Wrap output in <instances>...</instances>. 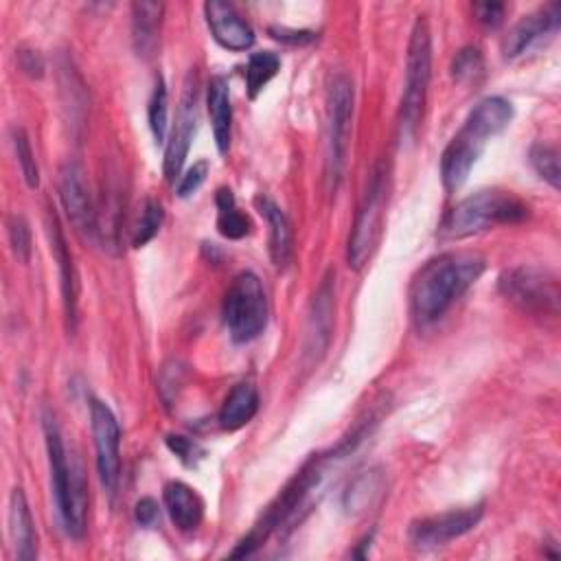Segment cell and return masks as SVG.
Wrapping results in <instances>:
<instances>
[{"label":"cell","instance_id":"8992f818","mask_svg":"<svg viewBox=\"0 0 561 561\" xmlns=\"http://www.w3.org/2000/svg\"><path fill=\"white\" fill-rule=\"evenodd\" d=\"M221 316L230 337L239 344L259 337L267 324V298L263 285L254 272H239L226 296Z\"/></svg>","mask_w":561,"mask_h":561},{"label":"cell","instance_id":"2e32d148","mask_svg":"<svg viewBox=\"0 0 561 561\" xmlns=\"http://www.w3.org/2000/svg\"><path fill=\"white\" fill-rule=\"evenodd\" d=\"M48 239H50V252L53 259L59 265V276H61V294H64V309H66V318L70 329H75V320H77V272L72 265V254L66 245L64 232L59 228V219L53 213V208L48 210Z\"/></svg>","mask_w":561,"mask_h":561},{"label":"cell","instance_id":"1f68e13d","mask_svg":"<svg viewBox=\"0 0 561 561\" xmlns=\"http://www.w3.org/2000/svg\"><path fill=\"white\" fill-rule=\"evenodd\" d=\"M206 175H208V162H206V160L193 162V164L180 175V182H178V186H175L178 197H191V195L206 182Z\"/></svg>","mask_w":561,"mask_h":561},{"label":"cell","instance_id":"ac0fdd59","mask_svg":"<svg viewBox=\"0 0 561 561\" xmlns=\"http://www.w3.org/2000/svg\"><path fill=\"white\" fill-rule=\"evenodd\" d=\"M162 500H164L167 513L178 530L191 533L202 524L204 502L195 493V489H191L188 484H184L180 480L167 482L164 491H162Z\"/></svg>","mask_w":561,"mask_h":561},{"label":"cell","instance_id":"e0dca14e","mask_svg":"<svg viewBox=\"0 0 561 561\" xmlns=\"http://www.w3.org/2000/svg\"><path fill=\"white\" fill-rule=\"evenodd\" d=\"M9 535L18 561H33L37 557V533L22 489H13L9 497Z\"/></svg>","mask_w":561,"mask_h":561},{"label":"cell","instance_id":"4dcf8cb0","mask_svg":"<svg viewBox=\"0 0 561 561\" xmlns=\"http://www.w3.org/2000/svg\"><path fill=\"white\" fill-rule=\"evenodd\" d=\"M7 232H9V243L13 254L20 261H28L31 256V228L28 221L22 215H11L7 221Z\"/></svg>","mask_w":561,"mask_h":561},{"label":"cell","instance_id":"e575fe53","mask_svg":"<svg viewBox=\"0 0 561 561\" xmlns=\"http://www.w3.org/2000/svg\"><path fill=\"white\" fill-rule=\"evenodd\" d=\"M18 64H20L24 75H28L33 79H42L44 77V59H42V55L37 50L20 48L18 50Z\"/></svg>","mask_w":561,"mask_h":561},{"label":"cell","instance_id":"ba28073f","mask_svg":"<svg viewBox=\"0 0 561 561\" xmlns=\"http://www.w3.org/2000/svg\"><path fill=\"white\" fill-rule=\"evenodd\" d=\"M500 291L524 311H557L559 283L541 267H517L500 278Z\"/></svg>","mask_w":561,"mask_h":561},{"label":"cell","instance_id":"d6986e66","mask_svg":"<svg viewBox=\"0 0 561 561\" xmlns=\"http://www.w3.org/2000/svg\"><path fill=\"white\" fill-rule=\"evenodd\" d=\"M164 4L162 2H134L131 4V42L134 50L142 59H151L160 42Z\"/></svg>","mask_w":561,"mask_h":561},{"label":"cell","instance_id":"8d00e7d4","mask_svg":"<svg viewBox=\"0 0 561 561\" xmlns=\"http://www.w3.org/2000/svg\"><path fill=\"white\" fill-rule=\"evenodd\" d=\"M134 515H136V522L140 526H151L158 519V504H156V500H151V497L138 500L136 508H134Z\"/></svg>","mask_w":561,"mask_h":561},{"label":"cell","instance_id":"ffe728a7","mask_svg":"<svg viewBox=\"0 0 561 561\" xmlns=\"http://www.w3.org/2000/svg\"><path fill=\"white\" fill-rule=\"evenodd\" d=\"M256 208L270 226V256L278 270H285L294 254V232L287 215L270 197H256Z\"/></svg>","mask_w":561,"mask_h":561},{"label":"cell","instance_id":"cb8c5ba5","mask_svg":"<svg viewBox=\"0 0 561 561\" xmlns=\"http://www.w3.org/2000/svg\"><path fill=\"white\" fill-rule=\"evenodd\" d=\"M215 204H217V230L221 237L237 241L250 234V219L237 208L234 195L228 186L217 188Z\"/></svg>","mask_w":561,"mask_h":561},{"label":"cell","instance_id":"603a6c76","mask_svg":"<svg viewBox=\"0 0 561 561\" xmlns=\"http://www.w3.org/2000/svg\"><path fill=\"white\" fill-rule=\"evenodd\" d=\"M256 410H259L256 388L250 381H241L224 399V405L219 410V425L228 432L241 430L245 423L252 421Z\"/></svg>","mask_w":561,"mask_h":561},{"label":"cell","instance_id":"3957f363","mask_svg":"<svg viewBox=\"0 0 561 561\" xmlns=\"http://www.w3.org/2000/svg\"><path fill=\"white\" fill-rule=\"evenodd\" d=\"M44 438L57 515L61 519L64 530L70 537L79 539L85 533L88 515V486L81 462L68 456L59 427L50 414H44Z\"/></svg>","mask_w":561,"mask_h":561},{"label":"cell","instance_id":"52a82bcc","mask_svg":"<svg viewBox=\"0 0 561 561\" xmlns=\"http://www.w3.org/2000/svg\"><path fill=\"white\" fill-rule=\"evenodd\" d=\"M386 199H388V173H386V167L379 164L370 175L364 202L357 210V217L348 237L346 259H348V265L355 270L366 265V261L370 259L373 250L379 243Z\"/></svg>","mask_w":561,"mask_h":561},{"label":"cell","instance_id":"f1b7e54d","mask_svg":"<svg viewBox=\"0 0 561 561\" xmlns=\"http://www.w3.org/2000/svg\"><path fill=\"white\" fill-rule=\"evenodd\" d=\"M167 85H164V79L162 77H156V83H153V92H151V99H149V107H147V116H149V129L153 134V140L160 145L164 142V136H167Z\"/></svg>","mask_w":561,"mask_h":561},{"label":"cell","instance_id":"7402d4cb","mask_svg":"<svg viewBox=\"0 0 561 561\" xmlns=\"http://www.w3.org/2000/svg\"><path fill=\"white\" fill-rule=\"evenodd\" d=\"M331 322H333V285H331V278H324L311 302L309 329H307V340H309L307 353L320 355L324 351L331 333Z\"/></svg>","mask_w":561,"mask_h":561},{"label":"cell","instance_id":"277c9868","mask_svg":"<svg viewBox=\"0 0 561 561\" xmlns=\"http://www.w3.org/2000/svg\"><path fill=\"white\" fill-rule=\"evenodd\" d=\"M528 217V204L511 191H478L460 199L443 219L440 234L445 239H465L493 226L519 224Z\"/></svg>","mask_w":561,"mask_h":561},{"label":"cell","instance_id":"836d02e7","mask_svg":"<svg viewBox=\"0 0 561 561\" xmlns=\"http://www.w3.org/2000/svg\"><path fill=\"white\" fill-rule=\"evenodd\" d=\"M473 13H476V20L482 26L495 28L504 20V4H500V2H478V4H473Z\"/></svg>","mask_w":561,"mask_h":561},{"label":"cell","instance_id":"d4e9b609","mask_svg":"<svg viewBox=\"0 0 561 561\" xmlns=\"http://www.w3.org/2000/svg\"><path fill=\"white\" fill-rule=\"evenodd\" d=\"M280 68V57L272 50H261L250 55L248 66H245V88L248 96L256 99V94L270 83V79L278 72Z\"/></svg>","mask_w":561,"mask_h":561},{"label":"cell","instance_id":"9c48e42d","mask_svg":"<svg viewBox=\"0 0 561 561\" xmlns=\"http://www.w3.org/2000/svg\"><path fill=\"white\" fill-rule=\"evenodd\" d=\"M482 504L465 506V508H451L436 515L419 517L408 526V539L419 550H432L438 546H445L469 530L478 526L482 519Z\"/></svg>","mask_w":561,"mask_h":561},{"label":"cell","instance_id":"7c38bea8","mask_svg":"<svg viewBox=\"0 0 561 561\" xmlns=\"http://www.w3.org/2000/svg\"><path fill=\"white\" fill-rule=\"evenodd\" d=\"M353 114V83L346 75H337L329 88V178L337 184L344 167L346 142Z\"/></svg>","mask_w":561,"mask_h":561},{"label":"cell","instance_id":"5bb4252c","mask_svg":"<svg viewBox=\"0 0 561 561\" xmlns=\"http://www.w3.org/2000/svg\"><path fill=\"white\" fill-rule=\"evenodd\" d=\"M561 24V4L550 2L528 15H524L504 37L502 50L506 59H515L524 55L533 44H537L546 35H554Z\"/></svg>","mask_w":561,"mask_h":561},{"label":"cell","instance_id":"4316f807","mask_svg":"<svg viewBox=\"0 0 561 561\" xmlns=\"http://www.w3.org/2000/svg\"><path fill=\"white\" fill-rule=\"evenodd\" d=\"M164 221V208L158 199H145L142 204V210H140V217L134 226V234H131V243L134 248H142L147 245L160 230Z\"/></svg>","mask_w":561,"mask_h":561},{"label":"cell","instance_id":"6da1fadb","mask_svg":"<svg viewBox=\"0 0 561 561\" xmlns=\"http://www.w3.org/2000/svg\"><path fill=\"white\" fill-rule=\"evenodd\" d=\"M484 259L476 252H445L427 261L410 285V309L419 324H432L482 276Z\"/></svg>","mask_w":561,"mask_h":561},{"label":"cell","instance_id":"d590c367","mask_svg":"<svg viewBox=\"0 0 561 561\" xmlns=\"http://www.w3.org/2000/svg\"><path fill=\"white\" fill-rule=\"evenodd\" d=\"M270 35L274 37V39H278V42H283V44H298V46H302V44H309V42H313V33L311 31H294V28H276V26H272L270 28Z\"/></svg>","mask_w":561,"mask_h":561},{"label":"cell","instance_id":"7a4b0ae2","mask_svg":"<svg viewBox=\"0 0 561 561\" xmlns=\"http://www.w3.org/2000/svg\"><path fill=\"white\" fill-rule=\"evenodd\" d=\"M511 118L513 105L504 96H486L478 101L440 156V180L447 191H458L467 182L486 142L504 131Z\"/></svg>","mask_w":561,"mask_h":561},{"label":"cell","instance_id":"9a60e30c","mask_svg":"<svg viewBox=\"0 0 561 561\" xmlns=\"http://www.w3.org/2000/svg\"><path fill=\"white\" fill-rule=\"evenodd\" d=\"M206 24L215 37V42L228 50L241 53L254 44L252 26L237 13V9L228 2L208 0L204 4Z\"/></svg>","mask_w":561,"mask_h":561},{"label":"cell","instance_id":"44dd1931","mask_svg":"<svg viewBox=\"0 0 561 561\" xmlns=\"http://www.w3.org/2000/svg\"><path fill=\"white\" fill-rule=\"evenodd\" d=\"M206 107L210 116L215 145L219 153H228L230 140H232V105H230V88L224 77H213L208 81Z\"/></svg>","mask_w":561,"mask_h":561},{"label":"cell","instance_id":"4fadbf2b","mask_svg":"<svg viewBox=\"0 0 561 561\" xmlns=\"http://www.w3.org/2000/svg\"><path fill=\"white\" fill-rule=\"evenodd\" d=\"M195 129H197V79L191 72L184 83V92L175 114V125L164 151V175L169 182H173L180 175L182 164L188 156V147L195 136Z\"/></svg>","mask_w":561,"mask_h":561},{"label":"cell","instance_id":"83f0119b","mask_svg":"<svg viewBox=\"0 0 561 561\" xmlns=\"http://www.w3.org/2000/svg\"><path fill=\"white\" fill-rule=\"evenodd\" d=\"M530 164L541 180H546L552 188H559L561 169H559V149L546 142H537L530 147Z\"/></svg>","mask_w":561,"mask_h":561},{"label":"cell","instance_id":"484cf974","mask_svg":"<svg viewBox=\"0 0 561 561\" xmlns=\"http://www.w3.org/2000/svg\"><path fill=\"white\" fill-rule=\"evenodd\" d=\"M449 72H451V79L460 85L478 83L484 75V59H482L480 48H476V46L460 48L451 59Z\"/></svg>","mask_w":561,"mask_h":561},{"label":"cell","instance_id":"d6a6232c","mask_svg":"<svg viewBox=\"0 0 561 561\" xmlns=\"http://www.w3.org/2000/svg\"><path fill=\"white\" fill-rule=\"evenodd\" d=\"M167 445L188 467H193L202 458V454H204L195 440H191L186 436H180V434H169L167 436Z\"/></svg>","mask_w":561,"mask_h":561},{"label":"cell","instance_id":"f546056e","mask_svg":"<svg viewBox=\"0 0 561 561\" xmlns=\"http://www.w3.org/2000/svg\"><path fill=\"white\" fill-rule=\"evenodd\" d=\"M11 140H13L15 158H18V164H20V169H22L24 182L28 184V188H37V186H39V169H37L35 153H33V149H31V140H28L26 131H24L22 127H13Z\"/></svg>","mask_w":561,"mask_h":561},{"label":"cell","instance_id":"8fae6325","mask_svg":"<svg viewBox=\"0 0 561 561\" xmlns=\"http://www.w3.org/2000/svg\"><path fill=\"white\" fill-rule=\"evenodd\" d=\"M59 199L66 210L68 221L72 224L75 232L85 239L94 241L99 232L96 210L90 195V186L85 182V173L81 164L66 162L59 171Z\"/></svg>","mask_w":561,"mask_h":561},{"label":"cell","instance_id":"5b68a950","mask_svg":"<svg viewBox=\"0 0 561 561\" xmlns=\"http://www.w3.org/2000/svg\"><path fill=\"white\" fill-rule=\"evenodd\" d=\"M432 77V37L430 26L423 15L412 26L410 44H408V61H405V85L401 96V131L412 138L421 125L427 85Z\"/></svg>","mask_w":561,"mask_h":561},{"label":"cell","instance_id":"30bf717a","mask_svg":"<svg viewBox=\"0 0 561 561\" xmlns=\"http://www.w3.org/2000/svg\"><path fill=\"white\" fill-rule=\"evenodd\" d=\"M90 425L96 449V471L107 493H114L121 478V427L107 403L90 401Z\"/></svg>","mask_w":561,"mask_h":561}]
</instances>
